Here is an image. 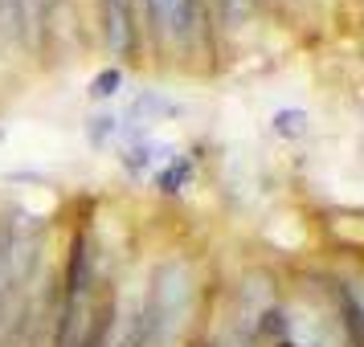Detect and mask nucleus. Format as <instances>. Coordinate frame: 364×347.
<instances>
[{
    "label": "nucleus",
    "instance_id": "39448f33",
    "mask_svg": "<svg viewBox=\"0 0 364 347\" xmlns=\"http://www.w3.org/2000/svg\"><path fill=\"white\" fill-rule=\"evenodd\" d=\"M21 9H25V0H0V33L17 37L21 33Z\"/></svg>",
    "mask_w": 364,
    "mask_h": 347
},
{
    "label": "nucleus",
    "instance_id": "0eeeda50",
    "mask_svg": "<svg viewBox=\"0 0 364 347\" xmlns=\"http://www.w3.org/2000/svg\"><path fill=\"white\" fill-rule=\"evenodd\" d=\"M111 123H115V119H90V143H95V148H99V143H107V135H111Z\"/></svg>",
    "mask_w": 364,
    "mask_h": 347
},
{
    "label": "nucleus",
    "instance_id": "423d86ee",
    "mask_svg": "<svg viewBox=\"0 0 364 347\" xmlns=\"http://www.w3.org/2000/svg\"><path fill=\"white\" fill-rule=\"evenodd\" d=\"M119 86V70H107V74H99L95 82H90V99H111Z\"/></svg>",
    "mask_w": 364,
    "mask_h": 347
},
{
    "label": "nucleus",
    "instance_id": "f257e3e1",
    "mask_svg": "<svg viewBox=\"0 0 364 347\" xmlns=\"http://www.w3.org/2000/svg\"><path fill=\"white\" fill-rule=\"evenodd\" d=\"M193 302V278H188V265L184 262H164L151 278V294L148 307L139 314V327H144V347H164L172 343V335L181 331L184 314Z\"/></svg>",
    "mask_w": 364,
    "mask_h": 347
},
{
    "label": "nucleus",
    "instance_id": "f03ea898",
    "mask_svg": "<svg viewBox=\"0 0 364 347\" xmlns=\"http://www.w3.org/2000/svg\"><path fill=\"white\" fill-rule=\"evenodd\" d=\"M102 33L111 53H132L135 25H132V0H102Z\"/></svg>",
    "mask_w": 364,
    "mask_h": 347
},
{
    "label": "nucleus",
    "instance_id": "20e7f679",
    "mask_svg": "<svg viewBox=\"0 0 364 347\" xmlns=\"http://www.w3.org/2000/svg\"><path fill=\"white\" fill-rule=\"evenodd\" d=\"M17 286V274H13V258H9V233H0V323H4V311H9V290Z\"/></svg>",
    "mask_w": 364,
    "mask_h": 347
},
{
    "label": "nucleus",
    "instance_id": "7ed1b4c3",
    "mask_svg": "<svg viewBox=\"0 0 364 347\" xmlns=\"http://www.w3.org/2000/svg\"><path fill=\"white\" fill-rule=\"evenodd\" d=\"M151 21L156 29L168 37H188L193 33V13H197V0H148Z\"/></svg>",
    "mask_w": 364,
    "mask_h": 347
}]
</instances>
